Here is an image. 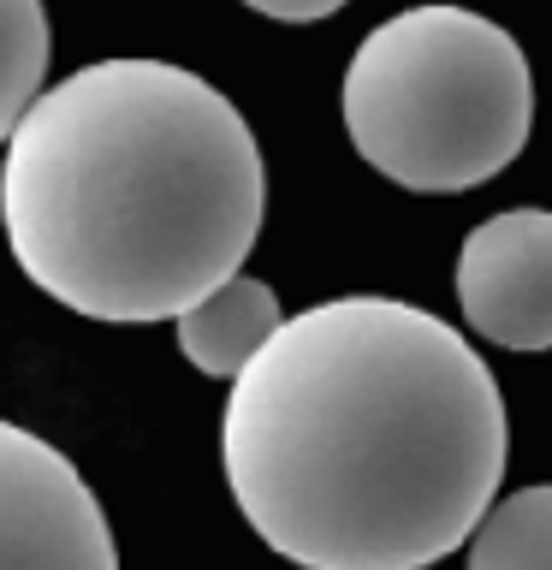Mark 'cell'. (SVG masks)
I'll use <instances>...</instances> for the list:
<instances>
[{
	"mask_svg": "<svg viewBox=\"0 0 552 570\" xmlns=\"http://www.w3.org/2000/svg\"><path fill=\"white\" fill-rule=\"evenodd\" d=\"M220 463L244 523L297 570H427L499 499L511 416L452 321L333 297L231 374Z\"/></svg>",
	"mask_w": 552,
	"mask_h": 570,
	"instance_id": "cell-1",
	"label": "cell"
},
{
	"mask_svg": "<svg viewBox=\"0 0 552 570\" xmlns=\"http://www.w3.org/2000/svg\"><path fill=\"white\" fill-rule=\"evenodd\" d=\"M267 167L249 119L172 60H96L7 137L0 226L36 292L114 327L172 321L256 249Z\"/></svg>",
	"mask_w": 552,
	"mask_h": 570,
	"instance_id": "cell-2",
	"label": "cell"
},
{
	"mask_svg": "<svg viewBox=\"0 0 552 570\" xmlns=\"http://www.w3.org/2000/svg\"><path fill=\"white\" fill-rule=\"evenodd\" d=\"M351 149L416 196H457L499 178L534 125L523 42L457 0L392 12L345 66Z\"/></svg>",
	"mask_w": 552,
	"mask_h": 570,
	"instance_id": "cell-3",
	"label": "cell"
},
{
	"mask_svg": "<svg viewBox=\"0 0 552 570\" xmlns=\"http://www.w3.org/2000/svg\"><path fill=\"white\" fill-rule=\"evenodd\" d=\"M0 570H119L78 463L18 422H0Z\"/></svg>",
	"mask_w": 552,
	"mask_h": 570,
	"instance_id": "cell-4",
	"label": "cell"
},
{
	"mask_svg": "<svg viewBox=\"0 0 552 570\" xmlns=\"http://www.w3.org/2000/svg\"><path fill=\"white\" fill-rule=\"evenodd\" d=\"M452 285L470 333L505 351H552V208H505L470 226Z\"/></svg>",
	"mask_w": 552,
	"mask_h": 570,
	"instance_id": "cell-5",
	"label": "cell"
},
{
	"mask_svg": "<svg viewBox=\"0 0 552 570\" xmlns=\"http://www.w3.org/2000/svg\"><path fill=\"white\" fill-rule=\"evenodd\" d=\"M279 321H285V309H279L274 285L231 274L226 285H214L208 297H196L190 309H178L172 327H178V351H185V363L196 374L231 381V374L267 345V333H274Z\"/></svg>",
	"mask_w": 552,
	"mask_h": 570,
	"instance_id": "cell-6",
	"label": "cell"
},
{
	"mask_svg": "<svg viewBox=\"0 0 552 570\" xmlns=\"http://www.w3.org/2000/svg\"><path fill=\"white\" fill-rule=\"evenodd\" d=\"M463 570H552V481L493 499L470 529Z\"/></svg>",
	"mask_w": 552,
	"mask_h": 570,
	"instance_id": "cell-7",
	"label": "cell"
},
{
	"mask_svg": "<svg viewBox=\"0 0 552 570\" xmlns=\"http://www.w3.org/2000/svg\"><path fill=\"white\" fill-rule=\"evenodd\" d=\"M48 78V12L42 0H0V142L42 96Z\"/></svg>",
	"mask_w": 552,
	"mask_h": 570,
	"instance_id": "cell-8",
	"label": "cell"
},
{
	"mask_svg": "<svg viewBox=\"0 0 552 570\" xmlns=\"http://www.w3.org/2000/svg\"><path fill=\"white\" fill-rule=\"evenodd\" d=\"M244 7L262 12V18H279V24H315V18L345 12L351 0H244Z\"/></svg>",
	"mask_w": 552,
	"mask_h": 570,
	"instance_id": "cell-9",
	"label": "cell"
}]
</instances>
